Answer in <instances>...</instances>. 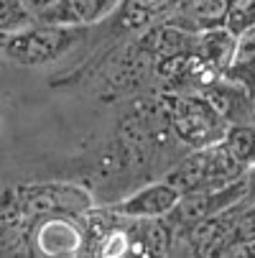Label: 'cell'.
<instances>
[{
	"mask_svg": "<svg viewBox=\"0 0 255 258\" xmlns=\"http://www.w3.org/2000/svg\"><path fill=\"white\" fill-rule=\"evenodd\" d=\"M87 36V26H61L36 21L28 28L6 36L3 54L21 67H44L66 56Z\"/></svg>",
	"mask_w": 255,
	"mask_h": 258,
	"instance_id": "cell-1",
	"label": "cell"
},
{
	"mask_svg": "<svg viewBox=\"0 0 255 258\" xmlns=\"http://www.w3.org/2000/svg\"><path fill=\"white\" fill-rule=\"evenodd\" d=\"M245 176V166L227 151L225 143L192 149V154L181 161L166 181L184 192H204V189H222L227 184Z\"/></svg>",
	"mask_w": 255,
	"mask_h": 258,
	"instance_id": "cell-2",
	"label": "cell"
},
{
	"mask_svg": "<svg viewBox=\"0 0 255 258\" xmlns=\"http://www.w3.org/2000/svg\"><path fill=\"white\" fill-rule=\"evenodd\" d=\"M168 120L181 143L189 149H204V146L222 143L230 123L217 113L214 105L199 95H171L168 97Z\"/></svg>",
	"mask_w": 255,
	"mask_h": 258,
	"instance_id": "cell-3",
	"label": "cell"
},
{
	"mask_svg": "<svg viewBox=\"0 0 255 258\" xmlns=\"http://www.w3.org/2000/svg\"><path fill=\"white\" fill-rule=\"evenodd\" d=\"M21 217H41L54 212H90L92 197L77 184H26L11 192Z\"/></svg>",
	"mask_w": 255,
	"mask_h": 258,
	"instance_id": "cell-4",
	"label": "cell"
},
{
	"mask_svg": "<svg viewBox=\"0 0 255 258\" xmlns=\"http://www.w3.org/2000/svg\"><path fill=\"white\" fill-rule=\"evenodd\" d=\"M90 243L84 217L77 212L41 215V223L33 228V245L41 255H77Z\"/></svg>",
	"mask_w": 255,
	"mask_h": 258,
	"instance_id": "cell-5",
	"label": "cell"
},
{
	"mask_svg": "<svg viewBox=\"0 0 255 258\" xmlns=\"http://www.w3.org/2000/svg\"><path fill=\"white\" fill-rule=\"evenodd\" d=\"M247 197V179H237L222 189H204V192H184L179 197L176 207L166 215V220L174 228L192 225L197 220H204L209 215H217L237 202H245Z\"/></svg>",
	"mask_w": 255,
	"mask_h": 258,
	"instance_id": "cell-6",
	"label": "cell"
},
{
	"mask_svg": "<svg viewBox=\"0 0 255 258\" xmlns=\"http://www.w3.org/2000/svg\"><path fill=\"white\" fill-rule=\"evenodd\" d=\"M202 95L214 105V110L220 113L230 125H242V123H255L252 113V92L227 77H214L202 87Z\"/></svg>",
	"mask_w": 255,
	"mask_h": 258,
	"instance_id": "cell-7",
	"label": "cell"
},
{
	"mask_svg": "<svg viewBox=\"0 0 255 258\" xmlns=\"http://www.w3.org/2000/svg\"><path fill=\"white\" fill-rule=\"evenodd\" d=\"M181 197V189L174 187L171 181H158L151 184L140 192H135L133 197L123 200L120 205L113 207V212L118 217H128V220H143V217H166L176 202Z\"/></svg>",
	"mask_w": 255,
	"mask_h": 258,
	"instance_id": "cell-8",
	"label": "cell"
},
{
	"mask_svg": "<svg viewBox=\"0 0 255 258\" xmlns=\"http://www.w3.org/2000/svg\"><path fill=\"white\" fill-rule=\"evenodd\" d=\"M120 0H54L44 11L36 13L41 23H61V26H92L118 11Z\"/></svg>",
	"mask_w": 255,
	"mask_h": 258,
	"instance_id": "cell-9",
	"label": "cell"
},
{
	"mask_svg": "<svg viewBox=\"0 0 255 258\" xmlns=\"http://www.w3.org/2000/svg\"><path fill=\"white\" fill-rule=\"evenodd\" d=\"M227 8L230 0H179L163 21L192 33H202L207 28L225 26Z\"/></svg>",
	"mask_w": 255,
	"mask_h": 258,
	"instance_id": "cell-10",
	"label": "cell"
},
{
	"mask_svg": "<svg viewBox=\"0 0 255 258\" xmlns=\"http://www.w3.org/2000/svg\"><path fill=\"white\" fill-rule=\"evenodd\" d=\"M130 233H133V248L130 253H143V255H163L171 250L174 243V225L166 217H143L133 220Z\"/></svg>",
	"mask_w": 255,
	"mask_h": 258,
	"instance_id": "cell-11",
	"label": "cell"
},
{
	"mask_svg": "<svg viewBox=\"0 0 255 258\" xmlns=\"http://www.w3.org/2000/svg\"><path fill=\"white\" fill-rule=\"evenodd\" d=\"M179 0H120V23L125 28H143L163 21Z\"/></svg>",
	"mask_w": 255,
	"mask_h": 258,
	"instance_id": "cell-12",
	"label": "cell"
},
{
	"mask_svg": "<svg viewBox=\"0 0 255 258\" xmlns=\"http://www.w3.org/2000/svg\"><path fill=\"white\" fill-rule=\"evenodd\" d=\"M222 143L227 146V151H230L245 169L255 166V123L230 125Z\"/></svg>",
	"mask_w": 255,
	"mask_h": 258,
	"instance_id": "cell-13",
	"label": "cell"
},
{
	"mask_svg": "<svg viewBox=\"0 0 255 258\" xmlns=\"http://www.w3.org/2000/svg\"><path fill=\"white\" fill-rule=\"evenodd\" d=\"M36 23V13L28 8L26 0H0V31L3 33H18Z\"/></svg>",
	"mask_w": 255,
	"mask_h": 258,
	"instance_id": "cell-14",
	"label": "cell"
},
{
	"mask_svg": "<svg viewBox=\"0 0 255 258\" xmlns=\"http://www.w3.org/2000/svg\"><path fill=\"white\" fill-rule=\"evenodd\" d=\"M95 245H100L97 248L100 255L120 258V255H128L130 253V248H133V233L125 230V228H120V225H110Z\"/></svg>",
	"mask_w": 255,
	"mask_h": 258,
	"instance_id": "cell-15",
	"label": "cell"
},
{
	"mask_svg": "<svg viewBox=\"0 0 255 258\" xmlns=\"http://www.w3.org/2000/svg\"><path fill=\"white\" fill-rule=\"evenodd\" d=\"M247 243H255V207L235 215V223H232V228L227 233L222 255L227 253L230 245H247Z\"/></svg>",
	"mask_w": 255,
	"mask_h": 258,
	"instance_id": "cell-16",
	"label": "cell"
},
{
	"mask_svg": "<svg viewBox=\"0 0 255 258\" xmlns=\"http://www.w3.org/2000/svg\"><path fill=\"white\" fill-rule=\"evenodd\" d=\"M250 26H255V0H230L225 28L237 36Z\"/></svg>",
	"mask_w": 255,
	"mask_h": 258,
	"instance_id": "cell-17",
	"label": "cell"
},
{
	"mask_svg": "<svg viewBox=\"0 0 255 258\" xmlns=\"http://www.w3.org/2000/svg\"><path fill=\"white\" fill-rule=\"evenodd\" d=\"M230 64H255V26L245 28L235 39V54Z\"/></svg>",
	"mask_w": 255,
	"mask_h": 258,
	"instance_id": "cell-18",
	"label": "cell"
},
{
	"mask_svg": "<svg viewBox=\"0 0 255 258\" xmlns=\"http://www.w3.org/2000/svg\"><path fill=\"white\" fill-rule=\"evenodd\" d=\"M245 179H247V197L255 200V166H250V174H245Z\"/></svg>",
	"mask_w": 255,
	"mask_h": 258,
	"instance_id": "cell-19",
	"label": "cell"
},
{
	"mask_svg": "<svg viewBox=\"0 0 255 258\" xmlns=\"http://www.w3.org/2000/svg\"><path fill=\"white\" fill-rule=\"evenodd\" d=\"M26 3H28V8H31L33 13H39V11L49 8V6L54 3V0H26Z\"/></svg>",
	"mask_w": 255,
	"mask_h": 258,
	"instance_id": "cell-20",
	"label": "cell"
}]
</instances>
